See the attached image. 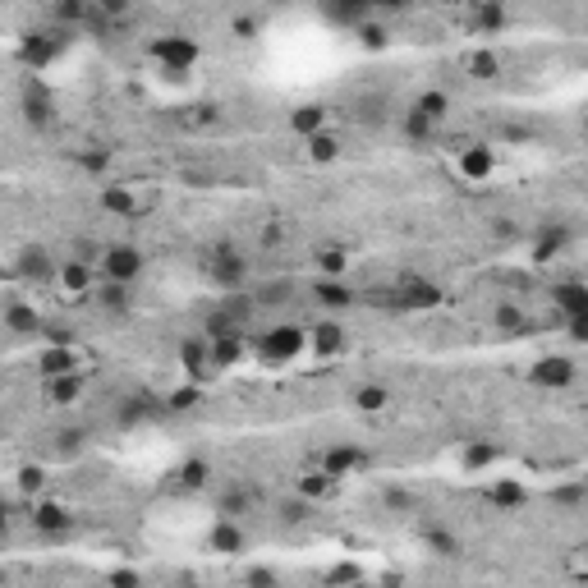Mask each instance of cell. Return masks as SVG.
<instances>
[{
    "instance_id": "6da1fadb",
    "label": "cell",
    "mask_w": 588,
    "mask_h": 588,
    "mask_svg": "<svg viewBox=\"0 0 588 588\" xmlns=\"http://www.w3.org/2000/svg\"><path fill=\"white\" fill-rule=\"evenodd\" d=\"M304 345H309V331H304V327L276 322V327H267V331L253 340V354H258L262 363H294V358L304 354Z\"/></svg>"
},
{
    "instance_id": "7a4b0ae2",
    "label": "cell",
    "mask_w": 588,
    "mask_h": 588,
    "mask_svg": "<svg viewBox=\"0 0 588 588\" xmlns=\"http://www.w3.org/2000/svg\"><path fill=\"white\" fill-rule=\"evenodd\" d=\"M147 60H152L162 74H171V79H180V74H189L198 64V42L184 37V33L152 37V42H147Z\"/></svg>"
},
{
    "instance_id": "3957f363",
    "label": "cell",
    "mask_w": 588,
    "mask_h": 588,
    "mask_svg": "<svg viewBox=\"0 0 588 588\" xmlns=\"http://www.w3.org/2000/svg\"><path fill=\"white\" fill-rule=\"evenodd\" d=\"M207 276H211L220 289H240V285L249 280V258H244L240 249H230V244H216L211 258H207Z\"/></svg>"
},
{
    "instance_id": "277c9868",
    "label": "cell",
    "mask_w": 588,
    "mask_h": 588,
    "mask_svg": "<svg viewBox=\"0 0 588 588\" xmlns=\"http://www.w3.org/2000/svg\"><path fill=\"white\" fill-rule=\"evenodd\" d=\"M102 276L115 280V285H133L142 276V249H133V244H106Z\"/></svg>"
},
{
    "instance_id": "5b68a950",
    "label": "cell",
    "mask_w": 588,
    "mask_h": 588,
    "mask_svg": "<svg viewBox=\"0 0 588 588\" xmlns=\"http://www.w3.org/2000/svg\"><path fill=\"white\" fill-rule=\"evenodd\" d=\"M74 373H79V349H74V345H46V349H37V377L42 382L74 377Z\"/></svg>"
},
{
    "instance_id": "8992f818",
    "label": "cell",
    "mask_w": 588,
    "mask_h": 588,
    "mask_svg": "<svg viewBox=\"0 0 588 588\" xmlns=\"http://www.w3.org/2000/svg\"><path fill=\"white\" fill-rule=\"evenodd\" d=\"M33 529L42 534V538H64L69 529H74V514L60 505V501H33Z\"/></svg>"
},
{
    "instance_id": "52a82bcc",
    "label": "cell",
    "mask_w": 588,
    "mask_h": 588,
    "mask_svg": "<svg viewBox=\"0 0 588 588\" xmlns=\"http://www.w3.org/2000/svg\"><path fill=\"white\" fill-rule=\"evenodd\" d=\"M396 304H400V309H436V304H441V285H436V280L405 276V280L396 285Z\"/></svg>"
},
{
    "instance_id": "ba28073f",
    "label": "cell",
    "mask_w": 588,
    "mask_h": 588,
    "mask_svg": "<svg viewBox=\"0 0 588 588\" xmlns=\"http://www.w3.org/2000/svg\"><path fill=\"white\" fill-rule=\"evenodd\" d=\"M322 469L340 483V478H349L354 469H368V451H358V446H349V441H336V446L322 456Z\"/></svg>"
},
{
    "instance_id": "9c48e42d",
    "label": "cell",
    "mask_w": 588,
    "mask_h": 588,
    "mask_svg": "<svg viewBox=\"0 0 588 588\" xmlns=\"http://www.w3.org/2000/svg\"><path fill=\"white\" fill-rule=\"evenodd\" d=\"M552 309L570 322V318H579V313H588V285L583 280H556L552 285Z\"/></svg>"
},
{
    "instance_id": "30bf717a",
    "label": "cell",
    "mask_w": 588,
    "mask_h": 588,
    "mask_svg": "<svg viewBox=\"0 0 588 588\" xmlns=\"http://www.w3.org/2000/svg\"><path fill=\"white\" fill-rule=\"evenodd\" d=\"M538 387H552V391H561V387H570L574 382V363L565 358V354H547V358H538L534 363V373H529Z\"/></svg>"
},
{
    "instance_id": "8fae6325",
    "label": "cell",
    "mask_w": 588,
    "mask_h": 588,
    "mask_svg": "<svg viewBox=\"0 0 588 588\" xmlns=\"http://www.w3.org/2000/svg\"><path fill=\"white\" fill-rule=\"evenodd\" d=\"M180 363H184V373H189L193 382H202V377L211 373V340H207V336L180 340Z\"/></svg>"
},
{
    "instance_id": "7c38bea8",
    "label": "cell",
    "mask_w": 588,
    "mask_h": 588,
    "mask_svg": "<svg viewBox=\"0 0 588 588\" xmlns=\"http://www.w3.org/2000/svg\"><path fill=\"white\" fill-rule=\"evenodd\" d=\"M289 133H299L304 142L327 133V106L322 102H304V106H294L289 111Z\"/></svg>"
},
{
    "instance_id": "4fadbf2b",
    "label": "cell",
    "mask_w": 588,
    "mask_h": 588,
    "mask_svg": "<svg viewBox=\"0 0 588 588\" xmlns=\"http://www.w3.org/2000/svg\"><path fill=\"white\" fill-rule=\"evenodd\" d=\"M492 171H496V152H492V147H483V142H469L465 152H460V175H465L469 184H483Z\"/></svg>"
},
{
    "instance_id": "5bb4252c",
    "label": "cell",
    "mask_w": 588,
    "mask_h": 588,
    "mask_svg": "<svg viewBox=\"0 0 588 588\" xmlns=\"http://www.w3.org/2000/svg\"><path fill=\"white\" fill-rule=\"evenodd\" d=\"M19 55H24V64H33V69H46V64L60 55V33H33V37H24Z\"/></svg>"
},
{
    "instance_id": "9a60e30c",
    "label": "cell",
    "mask_w": 588,
    "mask_h": 588,
    "mask_svg": "<svg viewBox=\"0 0 588 588\" xmlns=\"http://www.w3.org/2000/svg\"><path fill=\"white\" fill-rule=\"evenodd\" d=\"M483 501L496 505V510H520L529 501V492H524V483H514V478H496V483L483 487Z\"/></svg>"
},
{
    "instance_id": "2e32d148",
    "label": "cell",
    "mask_w": 588,
    "mask_h": 588,
    "mask_svg": "<svg viewBox=\"0 0 588 588\" xmlns=\"http://www.w3.org/2000/svg\"><path fill=\"white\" fill-rule=\"evenodd\" d=\"M19 271H24L28 280H37V285H46V280L60 276V267L51 262V253H46L42 244H28V249L19 253Z\"/></svg>"
},
{
    "instance_id": "e0dca14e",
    "label": "cell",
    "mask_w": 588,
    "mask_h": 588,
    "mask_svg": "<svg viewBox=\"0 0 588 588\" xmlns=\"http://www.w3.org/2000/svg\"><path fill=\"white\" fill-rule=\"evenodd\" d=\"M42 327H46V322L37 318L33 304H24V299H10V304H5V331H10V336H37Z\"/></svg>"
},
{
    "instance_id": "ac0fdd59",
    "label": "cell",
    "mask_w": 588,
    "mask_h": 588,
    "mask_svg": "<svg viewBox=\"0 0 588 588\" xmlns=\"http://www.w3.org/2000/svg\"><path fill=\"white\" fill-rule=\"evenodd\" d=\"M309 345L322 354V358H331V354H340L345 349V327L340 322H318V327H309Z\"/></svg>"
},
{
    "instance_id": "d6986e66",
    "label": "cell",
    "mask_w": 588,
    "mask_h": 588,
    "mask_svg": "<svg viewBox=\"0 0 588 588\" xmlns=\"http://www.w3.org/2000/svg\"><path fill=\"white\" fill-rule=\"evenodd\" d=\"M313 299H318L322 309H336V313H340V309H349V304H354V289H349L345 280H331V276H322V280L313 285Z\"/></svg>"
},
{
    "instance_id": "ffe728a7",
    "label": "cell",
    "mask_w": 588,
    "mask_h": 588,
    "mask_svg": "<svg viewBox=\"0 0 588 588\" xmlns=\"http://www.w3.org/2000/svg\"><path fill=\"white\" fill-rule=\"evenodd\" d=\"M93 271H97V267H88V262H79V258H64V262H60V285H64L69 294H93Z\"/></svg>"
},
{
    "instance_id": "44dd1931",
    "label": "cell",
    "mask_w": 588,
    "mask_h": 588,
    "mask_svg": "<svg viewBox=\"0 0 588 588\" xmlns=\"http://www.w3.org/2000/svg\"><path fill=\"white\" fill-rule=\"evenodd\" d=\"M102 207H106L111 216H138L147 202H138V198L129 193V184H106V189H102Z\"/></svg>"
},
{
    "instance_id": "7402d4cb",
    "label": "cell",
    "mask_w": 588,
    "mask_h": 588,
    "mask_svg": "<svg viewBox=\"0 0 588 588\" xmlns=\"http://www.w3.org/2000/svg\"><path fill=\"white\" fill-rule=\"evenodd\" d=\"M373 5H322V19H331V24H340V28H363V24H373Z\"/></svg>"
},
{
    "instance_id": "603a6c76",
    "label": "cell",
    "mask_w": 588,
    "mask_h": 588,
    "mask_svg": "<svg viewBox=\"0 0 588 588\" xmlns=\"http://www.w3.org/2000/svg\"><path fill=\"white\" fill-rule=\"evenodd\" d=\"M24 120H28L33 129H46V124H51V102H46V88H37V83H28V88H24Z\"/></svg>"
},
{
    "instance_id": "cb8c5ba5",
    "label": "cell",
    "mask_w": 588,
    "mask_h": 588,
    "mask_svg": "<svg viewBox=\"0 0 588 588\" xmlns=\"http://www.w3.org/2000/svg\"><path fill=\"white\" fill-rule=\"evenodd\" d=\"M492 322H496V331H505V336H529V327H534L520 304H496Z\"/></svg>"
},
{
    "instance_id": "d4e9b609",
    "label": "cell",
    "mask_w": 588,
    "mask_h": 588,
    "mask_svg": "<svg viewBox=\"0 0 588 588\" xmlns=\"http://www.w3.org/2000/svg\"><path fill=\"white\" fill-rule=\"evenodd\" d=\"M207 543H211L216 552H226V556L244 552V529H240V520H216V529H211Z\"/></svg>"
},
{
    "instance_id": "484cf974",
    "label": "cell",
    "mask_w": 588,
    "mask_h": 588,
    "mask_svg": "<svg viewBox=\"0 0 588 588\" xmlns=\"http://www.w3.org/2000/svg\"><path fill=\"white\" fill-rule=\"evenodd\" d=\"M211 483V465L207 460H184L180 469H175V487L180 492H202Z\"/></svg>"
},
{
    "instance_id": "4316f807",
    "label": "cell",
    "mask_w": 588,
    "mask_h": 588,
    "mask_svg": "<svg viewBox=\"0 0 588 588\" xmlns=\"http://www.w3.org/2000/svg\"><path fill=\"white\" fill-rule=\"evenodd\" d=\"M244 358V336H220L211 340V368H235Z\"/></svg>"
},
{
    "instance_id": "83f0119b",
    "label": "cell",
    "mask_w": 588,
    "mask_h": 588,
    "mask_svg": "<svg viewBox=\"0 0 588 588\" xmlns=\"http://www.w3.org/2000/svg\"><path fill=\"white\" fill-rule=\"evenodd\" d=\"M253 501H258L253 487H230L226 496H220V520H240L244 510H253Z\"/></svg>"
},
{
    "instance_id": "f1b7e54d",
    "label": "cell",
    "mask_w": 588,
    "mask_h": 588,
    "mask_svg": "<svg viewBox=\"0 0 588 588\" xmlns=\"http://www.w3.org/2000/svg\"><path fill=\"white\" fill-rule=\"evenodd\" d=\"M409 111H418L423 120H432V124H441V120H446V111H451V97L432 88V93H423V97H418V102H414Z\"/></svg>"
},
{
    "instance_id": "f546056e",
    "label": "cell",
    "mask_w": 588,
    "mask_h": 588,
    "mask_svg": "<svg viewBox=\"0 0 588 588\" xmlns=\"http://www.w3.org/2000/svg\"><path fill=\"white\" fill-rule=\"evenodd\" d=\"M83 396V377L74 373V377H55V382H46V400L51 405H74Z\"/></svg>"
},
{
    "instance_id": "4dcf8cb0",
    "label": "cell",
    "mask_w": 588,
    "mask_h": 588,
    "mask_svg": "<svg viewBox=\"0 0 588 588\" xmlns=\"http://www.w3.org/2000/svg\"><path fill=\"white\" fill-rule=\"evenodd\" d=\"M309 162H318V166H327V162H336L340 157V138L336 133H318V138H309Z\"/></svg>"
},
{
    "instance_id": "1f68e13d",
    "label": "cell",
    "mask_w": 588,
    "mask_h": 588,
    "mask_svg": "<svg viewBox=\"0 0 588 588\" xmlns=\"http://www.w3.org/2000/svg\"><path fill=\"white\" fill-rule=\"evenodd\" d=\"M93 294H97V304H102V309H111V313H124V309H129V285L102 280V285H97Z\"/></svg>"
},
{
    "instance_id": "d6a6232c",
    "label": "cell",
    "mask_w": 588,
    "mask_h": 588,
    "mask_svg": "<svg viewBox=\"0 0 588 588\" xmlns=\"http://www.w3.org/2000/svg\"><path fill=\"white\" fill-rule=\"evenodd\" d=\"M423 543H427L436 556H460V538H456L451 529H436V524H427V529H423Z\"/></svg>"
},
{
    "instance_id": "836d02e7",
    "label": "cell",
    "mask_w": 588,
    "mask_h": 588,
    "mask_svg": "<svg viewBox=\"0 0 588 588\" xmlns=\"http://www.w3.org/2000/svg\"><path fill=\"white\" fill-rule=\"evenodd\" d=\"M565 240H570V235H565L561 226L543 230V235H538V244H534V262H552V258H556V253L565 249Z\"/></svg>"
},
{
    "instance_id": "e575fe53",
    "label": "cell",
    "mask_w": 588,
    "mask_h": 588,
    "mask_svg": "<svg viewBox=\"0 0 588 588\" xmlns=\"http://www.w3.org/2000/svg\"><path fill=\"white\" fill-rule=\"evenodd\" d=\"M465 69L474 74V79H496V74H501V55L496 51H474L465 60Z\"/></svg>"
},
{
    "instance_id": "d590c367",
    "label": "cell",
    "mask_w": 588,
    "mask_h": 588,
    "mask_svg": "<svg viewBox=\"0 0 588 588\" xmlns=\"http://www.w3.org/2000/svg\"><path fill=\"white\" fill-rule=\"evenodd\" d=\"M354 405H358L363 414H382V409L391 405V396H387V387H358V391H354Z\"/></svg>"
},
{
    "instance_id": "8d00e7d4",
    "label": "cell",
    "mask_w": 588,
    "mask_h": 588,
    "mask_svg": "<svg viewBox=\"0 0 588 588\" xmlns=\"http://www.w3.org/2000/svg\"><path fill=\"white\" fill-rule=\"evenodd\" d=\"M469 24H474V33H496V28H505V10L501 5H478L469 15Z\"/></svg>"
},
{
    "instance_id": "74e56055",
    "label": "cell",
    "mask_w": 588,
    "mask_h": 588,
    "mask_svg": "<svg viewBox=\"0 0 588 588\" xmlns=\"http://www.w3.org/2000/svg\"><path fill=\"white\" fill-rule=\"evenodd\" d=\"M331 487H336V478H331L327 469H318V474H304V478H299V496H304V501H318V496H327Z\"/></svg>"
},
{
    "instance_id": "f35d334b",
    "label": "cell",
    "mask_w": 588,
    "mask_h": 588,
    "mask_svg": "<svg viewBox=\"0 0 588 588\" xmlns=\"http://www.w3.org/2000/svg\"><path fill=\"white\" fill-rule=\"evenodd\" d=\"M496 460V446H492V441H474V446H465V456H460V465L474 474V469H487Z\"/></svg>"
},
{
    "instance_id": "ab89813d",
    "label": "cell",
    "mask_w": 588,
    "mask_h": 588,
    "mask_svg": "<svg viewBox=\"0 0 588 588\" xmlns=\"http://www.w3.org/2000/svg\"><path fill=\"white\" fill-rule=\"evenodd\" d=\"M400 129H405V138H414V142H427V138L436 133V124H432V120H423L418 111H405Z\"/></svg>"
},
{
    "instance_id": "60d3db41",
    "label": "cell",
    "mask_w": 588,
    "mask_h": 588,
    "mask_svg": "<svg viewBox=\"0 0 588 588\" xmlns=\"http://www.w3.org/2000/svg\"><path fill=\"white\" fill-rule=\"evenodd\" d=\"M345 267H349V258H345L340 249H322V253H318V271H322V276L340 280V276H345Z\"/></svg>"
},
{
    "instance_id": "b9f144b4",
    "label": "cell",
    "mask_w": 588,
    "mask_h": 588,
    "mask_svg": "<svg viewBox=\"0 0 588 588\" xmlns=\"http://www.w3.org/2000/svg\"><path fill=\"white\" fill-rule=\"evenodd\" d=\"M51 15H55L60 24H88V19H93V10L83 5V0H64V5H55Z\"/></svg>"
},
{
    "instance_id": "7bdbcfd3",
    "label": "cell",
    "mask_w": 588,
    "mask_h": 588,
    "mask_svg": "<svg viewBox=\"0 0 588 588\" xmlns=\"http://www.w3.org/2000/svg\"><path fill=\"white\" fill-rule=\"evenodd\" d=\"M358 42H363L368 51H382V46L391 42V33H387L382 24H363V28H358Z\"/></svg>"
},
{
    "instance_id": "ee69618b",
    "label": "cell",
    "mask_w": 588,
    "mask_h": 588,
    "mask_svg": "<svg viewBox=\"0 0 588 588\" xmlns=\"http://www.w3.org/2000/svg\"><path fill=\"white\" fill-rule=\"evenodd\" d=\"M193 405H198V387H180V391L166 396V409H175V414H184V409H193Z\"/></svg>"
},
{
    "instance_id": "f6af8a7d",
    "label": "cell",
    "mask_w": 588,
    "mask_h": 588,
    "mask_svg": "<svg viewBox=\"0 0 588 588\" xmlns=\"http://www.w3.org/2000/svg\"><path fill=\"white\" fill-rule=\"evenodd\" d=\"M280 520H285V524H304V520H309V501H304V496H299V501H285V505H280Z\"/></svg>"
},
{
    "instance_id": "bcb514c9",
    "label": "cell",
    "mask_w": 588,
    "mask_h": 588,
    "mask_svg": "<svg viewBox=\"0 0 588 588\" xmlns=\"http://www.w3.org/2000/svg\"><path fill=\"white\" fill-rule=\"evenodd\" d=\"M583 496H588V483H574V487H556V492H552L556 505H579Z\"/></svg>"
},
{
    "instance_id": "7dc6e473",
    "label": "cell",
    "mask_w": 588,
    "mask_h": 588,
    "mask_svg": "<svg viewBox=\"0 0 588 588\" xmlns=\"http://www.w3.org/2000/svg\"><path fill=\"white\" fill-rule=\"evenodd\" d=\"M382 501H387L391 510H414V492H405V487H387Z\"/></svg>"
},
{
    "instance_id": "c3c4849f",
    "label": "cell",
    "mask_w": 588,
    "mask_h": 588,
    "mask_svg": "<svg viewBox=\"0 0 588 588\" xmlns=\"http://www.w3.org/2000/svg\"><path fill=\"white\" fill-rule=\"evenodd\" d=\"M79 166H83V171H93V175H102V171H111V152H83V157H79Z\"/></svg>"
},
{
    "instance_id": "681fc988",
    "label": "cell",
    "mask_w": 588,
    "mask_h": 588,
    "mask_svg": "<svg viewBox=\"0 0 588 588\" xmlns=\"http://www.w3.org/2000/svg\"><path fill=\"white\" fill-rule=\"evenodd\" d=\"M327 579H331V588H340V583H358V579H363V570H358V565H336Z\"/></svg>"
},
{
    "instance_id": "f907efd6",
    "label": "cell",
    "mask_w": 588,
    "mask_h": 588,
    "mask_svg": "<svg viewBox=\"0 0 588 588\" xmlns=\"http://www.w3.org/2000/svg\"><path fill=\"white\" fill-rule=\"evenodd\" d=\"M565 336H570V340H579V345H588V313L570 318V322H565Z\"/></svg>"
},
{
    "instance_id": "816d5d0a",
    "label": "cell",
    "mask_w": 588,
    "mask_h": 588,
    "mask_svg": "<svg viewBox=\"0 0 588 588\" xmlns=\"http://www.w3.org/2000/svg\"><path fill=\"white\" fill-rule=\"evenodd\" d=\"M111 588H142L138 570H111Z\"/></svg>"
},
{
    "instance_id": "f5cc1de1",
    "label": "cell",
    "mask_w": 588,
    "mask_h": 588,
    "mask_svg": "<svg viewBox=\"0 0 588 588\" xmlns=\"http://www.w3.org/2000/svg\"><path fill=\"white\" fill-rule=\"evenodd\" d=\"M42 487V469H24L19 474V492H37Z\"/></svg>"
},
{
    "instance_id": "db71d44e",
    "label": "cell",
    "mask_w": 588,
    "mask_h": 588,
    "mask_svg": "<svg viewBox=\"0 0 588 588\" xmlns=\"http://www.w3.org/2000/svg\"><path fill=\"white\" fill-rule=\"evenodd\" d=\"M249 583H253V588H271V583H276V574H271V570H253V574H249Z\"/></svg>"
},
{
    "instance_id": "11a10c76",
    "label": "cell",
    "mask_w": 588,
    "mask_h": 588,
    "mask_svg": "<svg viewBox=\"0 0 588 588\" xmlns=\"http://www.w3.org/2000/svg\"><path fill=\"white\" fill-rule=\"evenodd\" d=\"M583 129H588V120H583Z\"/></svg>"
}]
</instances>
